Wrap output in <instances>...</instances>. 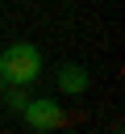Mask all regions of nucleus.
<instances>
[{
  "mask_svg": "<svg viewBox=\"0 0 125 134\" xmlns=\"http://www.w3.org/2000/svg\"><path fill=\"white\" fill-rule=\"evenodd\" d=\"M42 75V50L33 42H8L0 50V84H33Z\"/></svg>",
  "mask_w": 125,
  "mask_h": 134,
  "instance_id": "obj_1",
  "label": "nucleus"
},
{
  "mask_svg": "<svg viewBox=\"0 0 125 134\" xmlns=\"http://www.w3.org/2000/svg\"><path fill=\"white\" fill-rule=\"evenodd\" d=\"M21 121H25L29 130L46 134V130H58V126L67 121V109H63L54 96H33V100L21 105Z\"/></svg>",
  "mask_w": 125,
  "mask_h": 134,
  "instance_id": "obj_2",
  "label": "nucleus"
},
{
  "mask_svg": "<svg viewBox=\"0 0 125 134\" xmlns=\"http://www.w3.org/2000/svg\"><path fill=\"white\" fill-rule=\"evenodd\" d=\"M88 84H92V75H88L83 63H63V67H58V92L79 96V92H88Z\"/></svg>",
  "mask_w": 125,
  "mask_h": 134,
  "instance_id": "obj_3",
  "label": "nucleus"
},
{
  "mask_svg": "<svg viewBox=\"0 0 125 134\" xmlns=\"http://www.w3.org/2000/svg\"><path fill=\"white\" fill-rule=\"evenodd\" d=\"M0 88H4V105L21 113V105L29 100V96H25V84H0Z\"/></svg>",
  "mask_w": 125,
  "mask_h": 134,
  "instance_id": "obj_4",
  "label": "nucleus"
}]
</instances>
